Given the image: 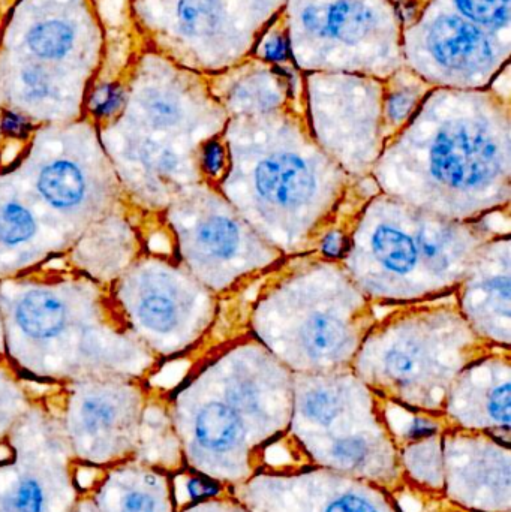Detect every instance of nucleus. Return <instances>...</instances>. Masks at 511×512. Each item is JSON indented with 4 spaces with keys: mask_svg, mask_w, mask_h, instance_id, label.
<instances>
[{
    "mask_svg": "<svg viewBox=\"0 0 511 512\" xmlns=\"http://www.w3.org/2000/svg\"><path fill=\"white\" fill-rule=\"evenodd\" d=\"M378 191L452 221L509 213V98L435 87L372 170Z\"/></svg>",
    "mask_w": 511,
    "mask_h": 512,
    "instance_id": "obj_1",
    "label": "nucleus"
},
{
    "mask_svg": "<svg viewBox=\"0 0 511 512\" xmlns=\"http://www.w3.org/2000/svg\"><path fill=\"white\" fill-rule=\"evenodd\" d=\"M222 137L230 165L216 188L285 258L317 254L326 233L378 191L321 150L296 107L233 117Z\"/></svg>",
    "mask_w": 511,
    "mask_h": 512,
    "instance_id": "obj_2",
    "label": "nucleus"
},
{
    "mask_svg": "<svg viewBox=\"0 0 511 512\" xmlns=\"http://www.w3.org/2000/svg\"><path fill=\"white\" fill-rule=\"evenodd\" d=\"M293 373L249 331L237 334L174 399V433L186 465L218 481L230 460L287 432Z\"/></svg>",
    "mask_w": 511,
    "mask_h": 512,
    "instance_id": "obj_3",
    "label": "nucleus"
},
{
    "mask_svg": "<svg viewBox=\"0 0 511 512\" xmlns=\"http://www.w3.org/2000/svg\"><path fill=\"white\" fill-rule=\"evenodd\" d=\"M498 215L452 221L377 191L357 215L341 262L374 306L453 297L477 251L510 233L495 225Z\"/></svg>",
    "mask_w": 511,
    "mask_h": 512,
    "instance_id": "obj_4",
    "label": "nucleus"
},
{
    "mask_svg": "<svg viewBox=\"0 0 511 512\" xmlns=\"http://www.w3.org/2000/svg\"><path fill=\"white\" fill-rule=\"evenodd\" d=\"M377 319L341 261L309 254L263 277L246 327L293 375H318L351 369Z\"/></svg>",
    "mask_w": 511,
    "mask_h": 512,
    "instance_id": "obj_5",
    "label": "nucleus"
},
{
    "mask_svg": "<svg viewBox=\"0 0 511 512\" xmlns=\"http://www.w3.org/2000/svg\"><path fill=\"white\" fill-rule=\"evenodd\" d=\"M497 349L470 327L455 301L441 298L398 306L377 319L351 369L384 402L443 417L456 376Z\"/></svg>",
    "mask_w": 511,
    "mask_h": 512,
    "instance_id": "obj_6",
    "label": "nucleus"
},
{
    "mask_svg": "<svg viewBox=\"0 0 511 512\" xmlns=\"http://www.w3.org/2000/svg\"><path fill=\"white\" fill-rule=\"evenodd\" d=\"M330 468L380 478L392 468L393 432L384 400L353 369L293 375L290 429Z\"/></svg>",
    "mask_w": 511,
    "mask_h": 512,
    "instance_id": "obj_7",
    "label": "nucleus"
},
{
    "mask_svg": "<svg viewBox=\"0 0 511 512\" xmlns=\"http://www.w3.org/2000/svg\"><path fill=\"white\" fill-rule=\"evenodd\" d=\"M173 221L189 273L218 297L237 294L285 261L210 183L182 189Z\"/></svg>",
    "mask_w": 511,
    "mask_h": 512,
    "instance_id": "obj_8",
    "label": "nucleus"
},
{
    "mask_svg": "<svg viewBox=\"0 0 511 512\" xmlns=\"http://www.w3.org/2000/svg\"><path fill=\"white\" fill-rule=\"evenodd\" d=\"M306 93L305 117L315 143L348 176L371 179L386 146L383 81L320 72L309 77Z\"/></svg>",
    "mask_w": 511,
    "mask_h": 512,
    "instance_id": "obj_9",
    "label": "nucleus"
},
{
    "mask_svg": "<svg viewBox=\"0 0 511 512\" xmlns=\"http://www.w3.org/2000/svg\"><path fill=\"white\" fill-rule=\"evenodd\" d=\"M0 459V512H74L86 493L60 418L29 409Z\"/></svg>",
    "mask_w": 511,
    "mask_h": 512,
    "instance_id": "obj_10",
    "label": "nucleus"
},
{
    "mask_svg": "<svg viewBox=\"0 0 511 512\" xmlns=\"http://www.w3.org/2000/svg\"><path fill=\"white\" fill-rule=\"evenodd\" d=\"M405 51L414 74L432 87L483 90L509 59L510 42L438 2L408 30Z\"/></svg>",
    "mask_w": 511,
    "mask_h": 512,
    "instance_id": "obj_11",
    "label": "nucleus"
},
{
    "mask_svg": "<svg viewBox=\"0 0 511 512\" xmlns=\"http://www.w3.org/2000/svg\"><path fill=\"white\" fill-rule=\"evenodd\" d=\"M60 423L78 465L108 469L140 451V397L126 388H83L69 400Z\"/></svg>",
    "mask_w": 511,
    "mask_h": 512,
    "instance_id": "obj_12",
    "label": "nucleus"
},
{
    "mask_svg": "<svg viewBox=\"0 0 511 512\" xmlns=\"http://www.w3.org/2000/svg\"><path fill=\"white\" fill-rule=\"evenodd\" d=\"M386 12L380 0H293L291 27L294 47H320L332 54L326 72H362V56L380 48V32L392 23H381Z\"/></svg>",
    "mask_w": 511,
    "mask_h": 512,
    "instance_id": "obj_13",
    "label": "nucleus"
},
{
    "mask_svg": "<svg viewBox=\"0 0 511 512\" xmlns=\"http://www.w3.org/2000/svg\"><path fill=\"white\" fill-rule=\"evenodd\" d=\"M456 307L465 321L498 349H511L510 233L482 246L456 288Z\"/></svg>",
    "mask_w": 511,
    "mask_h": 512,
    "instance_id": "obj_14",
    "label": "nucleus"
},
{
    "mask_svg": "<svg viewBox=\"0 0 511 512\" xmlns=\"http://www.w3.org/2000/svg\"><path fill=\"white\" fill-rule=\"evenodd\" d=\"M443 417L456 429L509 439L511 349H497L465 367L450 387Z\"/></svg>",
    "mask_w": 511,
    "mask_h": 512,
    "instance_id": "obj_15",
    "label": "nucleus"
},
{
    "mask_svg": "<svg viewBox=\"0 0 511 512\" xmlns=\"http://www.w3.org/2000/svg\"><path fill=\"white\" fill-rule=\"evenodd\" d=\"M87 495L98 512H176L171 472L138 460L104 469Z\"/></svg>",
    "mask_w": 511,
    "mask_h": 512,
    "instance_id": "obj_16",
    "label": "nucleus"
},
{
    "mask_svg": "<svg viewBox=\"0 0 511 512\" xmlns=\"http://www.w3.org/2000/svg\"><path fill=\"white\" fill-rule=\"evenodd\" d=\"M219 104L230 119L294 107L287 81L269 68L251 69L230 78L227 89L219 95Z\"/></svg>",
    "mask_w": 511,
    "mask_h": 512,
    "instance_id": "obj_17",
    "label": "nucleus"
},
{
    "mask_svg": "<svg viewBox=\"0 0 511 512\" xmlns=\"http://www.w3.org/2000/svg\"><path fill=\"white\" fill-rule=\"evenodd\" d=\"M384 83L383 129L386 144L416 116L429 93L435 89L413 71H398ZM386 147V146H384Z\"/></svg>",
    "mask_w": 511,
    "mask_h": 512,
    "instance_id": "obj_18",
    "label": "nucleus"
},
{
    "mask_svg": "<svg viewBox=\"0 0 511 512\" xmlns=\"http://www.w3.org/2000/svg\"><path fill=\"white\" fill-rule=\"evenodd\" d=\"M15 319L24 333L36 339L56 336L65 325V304L50 292L32 291L21 298Z\"/></svg>",
    "mask_w": 511,
    "mask_h": 512,
    "instance_id": "obj_19",
    "label": "nucleus"
},
{
    "mask_svg": "<svg viewBox=\"0 0 511 512\" xmlns=\"http://www.w3.org/2000/svg\"><path fill=\"white\" fill-rule=\"evenodd\" d=\"M36 186L42 198L60 210L78 206L86 191L83 173L69 161H54L45 165Z\"/></svg>",
    "mask_w": 511,
    "mask_h": 512,
    "instance_id": "obj_20",
    "label": "nucleus"
},
{
    "mask_svg": "<svg viewBox=\"0 0 511 512\" xmlns=\"http://www.w3.org/2000/svg\"><path fill=\"white\" fill-rule=\"evenodd\" d=\"M465 20L510 42L511 0H440Z\"/></svg>",
    "mask_w": 511,
    "mask_h": 512,
    "instance_id": "obj_21",
    "label": "nucleus"
},
{
    "mask_svg": "<svg viewBox=\"0 0 511 512\" xmlns=\"http://www.w3.org/2000/svg\"><path fill=\"white\" fill-rule=\"evenodd\" d=\"M74 35L71 27L62 21H45L33 27L29 33V45L33 53L41 57H62L71 50Z\"/></svg>",
    "mask_w": 511,
    "mask_h": 512,
    "instance_id": "obj_22",
    "label": "nucleus"
},
{
    "mask_svg": "<svg viewBox=\"0 0 511 512\" xmlns=\"http://www.w3.org/2000/svg\"><path fill=\"white\" fill-rule=\"evenodd\" d=\"M36 231L32 213L17 203H6L0 207V242L20 245L29 242Z\"/></svg>",
    "mask_w": 511,
    "mask_h": 512,
    "instance_id": "obj_23",
    "label": "nucleus"
},
{
    "mask_svg": "<svg viewBox=\"0 0 511 512\" xmlns=\"http://www.w3.org/2000/svg\"><path fill=\"white\" fill-rule=\"evenodd\" d=\"M198 161H200V171L204 182L218 186L227 174L228 165H230V156H228L224 137L219 135V137L210 138L203 143V146L200 147Z\"/></svg>",
    "mask_w": 511,
    "mask_h": 512,
    "instance_id": "obj_24",
    "label": "nucleus"
},
{
    "mask_svg": "<svg viewBox=\"0 0 511 512\" xmlns=\"http://www.w3.org/2000/svg\"><path fill=\"white\" fill-rule=\"evenodd\" d=\"M29 411L23 397L3 384L0 378V447L5 448L6 439L18 421Z\"/></svg>",
    "mask_w": 511,
    "mask_h": 512,
    "instance_id": "obj_25",
    "label": "nucleus"
},
{
    "mask_svg": "<svg viewBox=\"0 0 511 512\" xmlns=\"http://www.w3.org/2000/svg\"><path fill=\"white\" fill-rule=\"evenodd\" d=\"M320 512H384L365 490L348 489L332 493V498L320 504Z\"/></svg>",
    "mask_w": 511,
    "mask_h": 512,
    "instance_id": "obj_26",
    "label": "nucleus"
},
{
    "mask_svg": "<svg viewBox=\"0 0 511 512\" xmlns=\"http://www.w3.org/2000/svg\"><path fill=\"white\" fill-rule=\"evenodd\" d=\"M123 101V92L116 84L99 87L90 99V108L96 116H110Z\"/></svg>",
    "mask_w": 511,
    "mask_h": 512,
    "instance_id": "obj_27",
    "label": "nucleus"
},
{
    "mask_svg": "<svg viewBox=\"0 0 511 512\" xmlns=\"http://www.w3.org/2000/svg\"><path fill=\"white\" fill-rule=\"evenodd\" d=\"M21 86L23 93L29 101H42L53 92L50 80L39 69H27L21 74Z\"/></svg>",
    "mask_w": 511,
    "mask_h": 512,
    "instance_id": "obj_28",
    "label": "nucleus"
},
{
    "mask_svg": "<svg viewBox=\"0 0 511 512\" xmlns=\"http://www.w3.org/2000/svg\"><path fill=\"white\" fill-rule=\"evenodd\" d=\"M185 489L191 504L215 498L216 495L221 493V486H219L218 481L212 480L206 475L197 474V472H194V475H189L185 483Z\"/></svg>",
    "mask_w": 511,
    "mask_h": 512,
    "instance_id": "obj_29",
    "label": "nucleus"
},
{
    "mask_svg": "<svg viewBox=\"0 0 511 512\" xmlns=\"http://www.w3.org/2000/svg\"><path fill=\"white\" fill-rule=\"evenodd\" d=\"M260 56L272 62H281L287 59V36L281 30H272L261 42Z\"/></svg>",
    "mask_w": 511,
    "mask_h": 512,
    "instance_id": "obj_30",
    "label": "nucleus"
},
{
    "mask_svg": "<svg viewBox=\"0 0 511 512\" xmlns=\"http://www.w3.org/2000/svg\"><path fill=\"white\" fill-rule=\"evenodd\" d=\"M2 129L9 137L23 138L29 132L30 126L23 117L14 113H6L2 119Z\"/></svg>",
    "mask_w": 511,
    "mask_h": 512,
    "instance_id": "obj_31",
    "label": "nucleus"
},
{
    "mask_svg": "<svg viewBox=\"0 0 511 512\" xmlns=\"http://www.w3.org/2000/svg\"><path fill=\"white\" fill-rule=\"evenodd\" d=\"M180 512H230V507L224 505V502L210 498L206 501L197 502V504H191Z\"/></svg>",
    "mask_w": 511,
    "mask_h": 512,
    "instance_id": "obj_32",
    "label": "nucleus"
},
{
    "mask_svg": "<svg viewBox=\"0 0 511 512\" xmlns=\"http://www.w3.org/2000/svg\"><path fill=\"white\" fill-rule=\"evenodd\" d=\"M74 512H98L96 510L95 504H93L92 498L89 495H84L83 498L78 501L77 507H75Z\"/></svg>",
    "mask_w": 511,
    "mask_h": 512,
    "instance_id": "obj_33",
    "label": "nucleus"
}]
</instances>
